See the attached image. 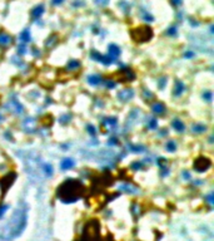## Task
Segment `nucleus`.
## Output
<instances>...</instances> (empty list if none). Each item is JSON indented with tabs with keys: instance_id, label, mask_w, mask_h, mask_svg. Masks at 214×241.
I'll return each mask as SVG.
<instances>
[{
	"instance_id": "15",
	"label": "nucleus",
	"mask_w": 214,
	"mask_h": 241,
	"mask_svg": "<svg viewBox=\"0 0 214 241\" xmlns=\"http://www.w3.org/2000/svg\"><path fill=\"white\" fill-rule=\"evenodd\" d=\"M171 126L174 127V128L176 131H179V132H183L184 131V123L182 121H179V119H174L173 121V123H171Z\"/></svg>"
},
{
	"instance_id": "22",
	"label": "nucleus",
	"mask_w": 214,
	"mask_h": 241,
	"mask_svg": "<svg viewBox=\"0 0 214 241\" xmlns=\"http://www.w3.org/2000/svg\"><path fill=\"white\" fill-rule=\"evenodd\" d=\"M94 1L98 4V5H101V6H104L106 5V4L109 3V0H94Z\"/></svg>"
},
{
	"instance_id": "19",
	"label": "nucleus",
	"mask_w": 214,
	"mask_h": 241,
	"mask_svg": "<svg viewBox=\"0 0 214 241\" xmlns=\"http://www.w3.org/2000/svg\"><path fill=\"white\" fill-rule=\"evenodd\" d=\"M175 148H176V143L174 141H169V142L167 143V149H168L169 152H173V151H175Z\"/></svg>"
},
{
	"instance_id": "27",
	"label": "nucleus",
	"mask_w": 214,
	"mask_h": 241,
	"mask_svg": "<svg viewBox=\"0 0 214 241\" xmlns=\"http://www.w3.org/2000/svg\"><path fill=\"white\" fill-rule=\"evenodd\" d=\"M171 3H173L174 5L178 6V5H180V4H182V0H171Z\"/></svg>"
},
{
	"instance_id": "24",
	"label": "nucleus",
	"mask_w": 214,
	"mask_h": 241,
	"mask_svg": "<svg viewBox=\"0 0 214 241\" xmlns=\"http://www.w3.org/2000/svg\"><path fill=\"white\" fill-rule=\"evenodd\" d=\"M105 84H106V87H109V88H114L115 87V83L111 82V80H105Z\"/></svg>"
},
{
	"instance_id": "32",
	"label": "nucleus",
	"mask_w": 214,
	"mask_h": 241,
	"mask_svg": "<svg viewBox=\"0 0 214 241\" xmlns=\"http://www.w3.org/2000/svg\"><path fill=\"white\" fill-rule=\"evenodd\" d=\"M185 55H187V56H192V55H193V53H187Z\"/></svg>"
},
{
	"instance_id": "26",
	"label": "nucleus",
	"mask_w": 214,
	"mask_h": 241,
	"mask_svg": "<svg viewBox=\"0 0 214 241\" xmlns=\"http://www.w3.org/2000/svg\"><path fill=\"white\" fill-rule=\"evenodd\" d=\"M203 97H205V98L208 99V101H210V99H212V93H210V92H207V93L204 94Z\"/></svg>"
},
{
	"instance_id": "16",
	"label": "nucleus",
	"mask_w": 214,
	"mask_h": 241,
	"mask_svg": "<svg viewBox=\"0 0 214 241\" xmlns=\"http://www.w3.org/2000/svg\"><path fill=\"white\" fill-rule=\"evenodd\" d=\"M20 39L21 41H24V43H28V41H30V33L28 29H25L24 31L21 33V35H20Z\"/></svg>"
},
{
	"instance_id": "30",
	"label": "nucleus",
	"mask_w": 214,
	"mask_h": 241,
	"mask_svg": "<svg viewBox=\"0 0 214 241\" xmlns=\"http://www.w3.org/2000/svg\"><path fill=\"white\" fill-rule=\"evenodd\" d=\"M208 202H209V204H213V193H210V195H209L208 196Z\"/></svg>"
},
{
	"instance_id": "12",
	"label": "nucleus",
	"mask_w": 214,
	"mask_h": 241,
	"mask_svg": "<svg viewBox=\"0 0 214 241\" xmlns=\"http://www.w3.org/2000/svg\"><path fill=\"white\" fill-rule=\"evenodd\" d=\"M88 82H89V84H91V86H98V84L101 82V78L96 74H91L88 77Z\"/></svg>"
},
{
	"instance_id": "7",
	"label": "nucleus",
	"mask_w": 214,
	"mask_h": 241,
	"mask_svg": "<svg viewBox=\"0 0 214 241\" xmlns=\"http://www.w3.org/2000/svg\"><path fill=\"white\" fill-rule=\"evenodd\" d=\"M133 96H134V92L132 91V89H123V91H120L118 93L119 99H122V101H124V102H128L129 99H132Z\"/></svg>"
},
{
	"instance_id": "3",
	"label": "nucleus",
	"mask_w": 214,
	"mask_h": 241,
	"mask_svg": "<svg viewBox=\"0 0 214 241\" xmlns=\"http://www.w3.org/2000/svg\"><path fill=\"white\" fill-rule=\"evenodd\" d=\"M152 35H153L152 29L148 26H140L133 31V38L137 39V41H147L150 39Z\"/></svg>"
},
{
	"instance_id": "4",
	"label": "nucleus",
	"mask_w": 214,
	"mask_h": 241,
	"mask_svg": "<svg viewBox=\"0 0 214 241\" xmlns=\"http://www.w3.org/2000/svg\"><path fill=\"white\" fill-rule=\"evenodd\" d=\"M210 167V161L205 157H199L197 158V161L194 162V168L197 169L198 172H204Z\"/></svg>"
},
{
	"instance_id": "2",
	"label": "nucleus",
	"mask_w": 214,
	"mask_h": 241,
	"mask_svg": "<svg viewBox=\"0 0 214 241\" xmlns=\"http://www.w3.org/2000/svg\"><path fill=\"white\" fill-rule=\"evenodd\" d=\"M80 195H81V183L77 181V179H68L58 190V196L67 202L78 200Z\"/></svg>"
},
{
	"instance_id": "17",
	"label": "nucleus",
	"mask_w": 214,
	"mask_h": 241,
	"mask_svg": "<svg viewBox=\"0 0 214 241\" xmlns=\"http://www.w3.org/2000/svg\"><path fill=\"white\" fill-rule=\"evenodd\" d=\"M43 169H44V173L46 174V176H50V174L53 173V168H52V166H50V164H48V163H44V164H43Z\"/></svg>"
},
{
	"instance_id": "6",
	"label": "nucleus",
	"mask_w": 214,
	"mask_h": 241,
	"mask_svg": "<svg viewBox=\"0 0 214 241\" xmlns=\"http://www.w3.org/2000/svg\"><path fill=\"white\" fill-rule=\"evenodd\" d=\"M120 54V49L118 48V45H115V44H110L109 45V58L111 62H115V59L119 56Z\"/></svg>"
},
{
	"instance_id": "21",
	"label": "nucleus",
	"mask_w": 214,
	"mask_h": 241,
	"mask_svg": "<svg viewBox=\"0 0 214 241\" xmlns=\"http://www.w3.org/2000/svg\"><path fill=\"white\" fill-rule=\"evenodd\" d=\"M79 67V63L77 62V60H72L70 63H69V65H68V68L69 69H72V68H78Z\"/></svg>"
},
{
	"instance_id": "18",
	"label": "nucleus",
	"mask_w": 214,
	"mask_h": 241,
	"mask_svg": "<svg viewBox=\"0 0 214 241\" xmlns=\"http://www.w3.org/2000/svg\"><path fill=\"white\" fill-rule=\"evenodd\" d=\"M192 129H193V132H197V133H201V132L205 131V126H203V124H194V126L192 127Z\"/></svg>"
},
{
	"instance_id": "20",
	"label": "nucleus",
	"mask_w": 214,
	"mask_h": 241,
	"mask_svg": "<svg viewBox=\"0 0 214 241\" xmlns=\"http://www.w3.org/2000/svg\"><path fill=\"white\" fill-rule=\"evenodd\" d=\"M9 209L8 205H4V206H0V219L4 216V214H5V211Z\"/></svg>"
},
{
	"instance_id": "31",
	"label": "nucleus",
	"mask_w": 214,
	"mask_h": 241,
	"mask_svg": "<svg viewBox=\"0 0 214 241\" xmlns=\"http://www.w3.org/2000/svg\"><path fill=\"white\" fill-rule=\"evenodd\" d=\"M140 166H142V164H140V163H138V162H137V163H133V168H139Z\"/></svg>"
},
{
	"instance_id": "1",
	"label": "nucleus",
	"mask_w": 214,
	"mask_h": 241,
	"mask_svg": "<svg viewBox=\"0 0 214 241\" xmlns=\"http://www.w3.org/2000/svg\"><path fill=\"white\" fill-rule=\"evenodd\" d=\"M26 222H28V206L26 204L21 202L15 209V211L13 212V215L10 216L5 227L1 230L0 239L10 241L13 239L19 237L26 227Z\"/></svg>"
},
{
	"instance_id": "25",
	"label": "nucleus",
	"mask_w": 214,
	"mask_h": 241,
	"mask_svg": "<svg viewBox=\"0 0 214 241\" xmlns=\"http://www.w3.org/2000/svg\"><path fill=\"white\" fill-rule=\"evenodd\" d=\"M86 128H88V131H89V133H90V134H95V128H94L93 126L89 124V126L86 127Z\"/></svg>"
},
{
	"instance_id": "14",
	"label": "nucleus",
	"mask_w": 214,
	"mask_h": 241,
	"mask_svg": "<svg viewBox=\"0 0 214 241\" xmlns=\"http://www.w3.org/2000/svg\"><path fill=\"white\" fill-rule=\"evenodd\" d=\"M152 108H153V112L158 113V114H162V113L165 111V107H164V104H162V103H154Z\"/></svg>"
},
{
	"instance_id": "13",
	"label": "nucleus",
	"mask_w": 214,
	"mask_h": 241,
	"mask_svg": "<svg viewBox=\"0 0 214 241\" xmlns=\"http://www.w3.org/2000/svg\"><path fill=\"white\" fill-rule=\"evenodd\" d=\"M43 13H44V5H38L36 8H34V10H33V18L38 19L41 16Z\"/></svg>"
},
{
	"instance_id": "28",
	"label": "nucleus",
	"mask_w": 214,
	"mask_h": 241,
	"mask_svg": "<svg viewBox=\"0 0 214 241\" xmlns=\"http://www.w3.org/2000/svg\"><path fill=\"white\" fill-rule=\"evenodd\" d=\"M64 1V0H53V4L54 5H59V4H62Z\"/></svg>"
},
{
	"instance_id": "8",
	"label": "nucleus",
	"mask_w": 214,
	"mask_h": 241,
	"mask_svg": "<svg viewBox=\"0 0 214 241\" xmlns=\"http://www.w3.org/2000/svg\"><path fill=\"white\" fill-rule=\"evenodd\" d=\"M23 127L28 131V132H33L35 128V123H34V119H31V118H28V119L24 121V123H23Z\"/></svg>"
},
{
	"instance_id": "9",
	"label": "nucleus",
	"mask_w": 214,
	"mask_h": 241,
	"mask_svg": "<svg viewBox=\"0 0 214 241\" xmlns=\"http://www.w3.org/2000/svg\"><path fill=\"white\" fill-rule=\"evenodd\" d=\"M185 89L184 83H182L180 80H176L175 82V88H174V96H180Z\"/></svg>"
},
{
	"instance_id": "29",
	"label": "nucleus",
	"mask_w": 214,
	"mask_h": 241,
	"mask_svg": "<svg viewBox=\"0 0 214 241\" xmlns=\"http://www.w3.org/2000/svg\"><path fill=\"white\" fill-rule=\"evenodd\" d=\"M175 33H176V31H175V28H170V29L168 30V34H170V35H171V34H175Z\"/></svg>"
},
{
	"instance_id": "10",
	"label": "nucleus",
	"mask_w": 214,
	"mask_h": 241,
	"mask_svg": "<svg viewBox=\"0 0 214 241\" xmlns=\"http://www.w3.org/2000/svg\"><path fill=\"white\" fill-rule=\"evenodd\" d=\"M10 43H11V38L8 34H5V33H0V45L6 46Z\"/></svg>"
},
{
	"instance_id": "11",
	"label": "nucleus",
	"mask_w": 214,
	"mask_h": 241,
	"mask_svg": "<svg viewBox=\"0 0 214 241\" xmlns=\"http://www.w3.org/2000/svg\"><path fill=\"white\" fill-rule=\"evenodd\" d=\"M74 164H75V162H74L73 159L65 158V159L62 161V164H60V167H62V169H69V168H72Z\"/></svg>"
},
{
	"instance_id": "5",
	"label": "nucleus",
	"mask_w": 214,
	"mask_h": 241,
	"mask_svg": "<svg viewBox=\"0 0 214 241\" xmlns=\"http://www.w3.org/2000/svg\"><path fill=\"white\" fill-rule=\"evenodd\" d=\"M6 108L10 112H14V113H16V114H20V113L24 111V107L21 106V103L19 101H16V99H13V101H10L6 104Z\"/></svg>"
},
{
	"instance_id": "23",
	"label": "nucleus",
	"mask_w": 214,
	"mask_h": 241,
	"mask_svg": "<svg viewBox=\"0 0 214 241\" xmlns=\"http://www.w3.org/2000/svg\"><path fill=\"white\" fill-rule=\"evenodd\" d=\"M157 126H158V123H157V119H150L149 128H152V129H155V128H157Z\"/></svg>"
}]
</instances>
